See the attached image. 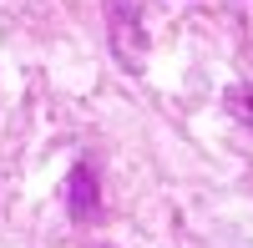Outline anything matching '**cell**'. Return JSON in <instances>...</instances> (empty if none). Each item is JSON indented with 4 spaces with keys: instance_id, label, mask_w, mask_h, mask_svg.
I'll use <instances>...</instances> for the list:
<instances>
[{
    "instance_id": "cell-2",
    "label": "cell",
    "mask_w": 253,
    "mask_h": 248,
    "mask_svg": "<svg viewBox=\"0 0 253 248\" xmlns=\"http://www.w3.org/2000/svg\"><path fill=\"white\" fill-rule=\"evenodd\" d=\"M66 203H71V218H76V223H96V218H101V182H96V172H91V162H81V167L71 172Z\"/></svg>"
},
{
    "instance_id": "cell-1",
    "label": "cell",
    "mask_w": 253,
    "mask_h": 248,
    "mask_svg": "<svg viewBox=\"0 0 253 248\" xmlns=\"http://www.w3.org/2000/svg\"><path fill=\"white\" fill-rule=\"evenodd\" d=\"M107 36L122 61V71L147 66V31H142V0H107Z\"/></svg>"
},
{
    "instance_id": "cell-3",
    "label": "cell",
    "mask_w": 253,
    "mask_h": 248,
    "mask_svg": "<svg viewBox=\"0 0 253 248\" xmlns=\"http://www.w3.org/2000/svg\"><path fill=\"white\" fill-rule=\"evenodd\" d=\"M223 107H228V117H238L243 127H253V86H228Z\"/></svg>"
}]
</instances>
